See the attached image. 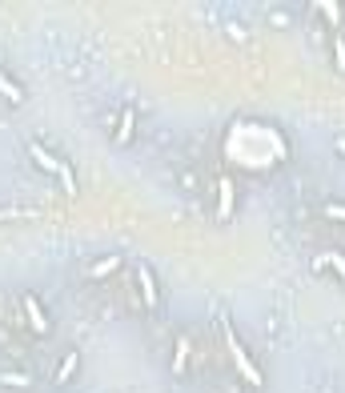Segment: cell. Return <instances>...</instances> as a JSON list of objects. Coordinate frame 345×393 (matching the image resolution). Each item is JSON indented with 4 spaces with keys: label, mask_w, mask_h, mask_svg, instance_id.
Listing matches in <instances>:
<instances>
[{
    "label": "cell",
    "mask_w": 345,
    "mask_h": 393,
    "mask_svg": "<svg viewBox=\"0 0 345 393\" xmlns=\"http://www.w3.org/2000/svg\"><path fill=\"white\" fill-rule=\"evenodd\" d=\"M25 217H40V209H0V221H25Z\"/></svg>",
    "instance_id": "9a60e30c"
},
{
    "label": "cell",
    "mask_w": 345,
    "mask_h": 393,
    "mask_svg": "<svg viewBox=\"0 0 345 393\" xmlns=\"http://www.w3.org/2000/svg\"><path fill=\"white\" fill-rule=\"evenodd\" d=\"M136 285H141V297H145V305L148 309H157L160 305V289H157V277H153V269H136Z\"/></svg>",
    "instance_id": "5b68a950"
},
{
    "label": "cell",
    "mask_w": 345,
    "mask_h": 393,
    "mask_svg": "<svg viewBox=\"0 0 345 393\" xmlns=\"http://www.w3.org/2000/svg\"><path fill=\"white\" fill-rule=\"evenodd\" d=\"M317 265H333V273L345 281V253H337V249H333V253H321Z\"/></svg>",
    "instance_id": "4fadbf2b"
},
{
    "label": "cell",
    "mask_w": 345,
    "mask_h": 393,
    "mask_svg": "<svg viewBox=\"0 0 345 393\" xmlns=\"http://www.w3.org/2000/svg\"><path fill=\"white\" fill-rule=\"evenodd\" d=\"M28 157L37 160V165H40L45 172H52V177H61V172H64V160H61V157H52L49 148L40 145V141H28Z\"/></svg>",
    "instance_id": "277c9868"
},
{
    "label": "cell",
    "mask_w": 345,
    "mask_h": 393,
    "mask_svg": "<svg viewBox=\"0 0 345 393\" xmlns=\"http://www.w3.org/2000/svg\"><path fill=\"white\" fill-rule=\"evenodd\" d=\"M133 129H136V109H121V121H117V145H129L133 141Z\"/></svg>",
    "instance_id": "52a82bcc"
},
{
    "label": "cell",
    "mask_w": 345,
    "mask_h": 393,
    "mask_svg": "<svg viewBox=\"0 0 345 393\" xmlns=\"http://www.w3.org/2000/svg\"><path fill=\"white\" fill-rule=\"evenodd\" d=\"M333 64H337V73L345 76V37L333 33Z\"/></svg>",
    "instance_id": "5bb4252c"
},
{
    "label": "cell",
    "mask_w": 345,
    "mask_h": 393,
    "mask_svg": "<svg viewBox=\"0 0 345 393\" xmlns=\"http://www.w3.org/2000/svg\"><path fill=\"white\" fill-rule=\"evenodd\" d=\"M117 269H121V257H100V261H93L88 277H93V281H105V277H112Z\"/></svg>",
    "instance_id": "ba28073f"
},
{
    "label": "cell",
    "mask_w": 345,
    "mask_h": 393,
    "mask_svg": "<svg viewBox=\"0 0 345 393\" xmlns=\"http://www.w3.org/2000/svg\"><path fill=\"white\" fill-rule=\"evenodd\" d=\"M0 385H4V389H28L33 377H28V373H16V369H4V373H0Z\"/></svg>",
    "instance_id": "30bf717a"
},
{
    "label": "cell",
    "mask_w": 345,
    "mask_h": 393,
    "mask_svg": "<svg viewBox=\"0 0 345 393\" xmlns=\"http://www.w3.org/2000/svg\"><path fill=\"white\" fill-rule=\"evenodd\" d=\"M321 213H325L329 221H341L345 225V205H321Z\"/></svg>",
    "instance_id": "2e32d148"
},
{
    "label": "cell",
    "mask_w": 345,
    "mask_h": 393,
    "mask_svg": "<svg viewBox=\"0 0 345 393\" xmlns=\"http://www.w3.org/2000/svg\"><path fill=\"white\" fill-rule=\"evenodd\" d=\"M337 153H341V157H345V136H337Z\"/></svg>",
    "instance_id": "e0dca14e"
},
{
    "label": "cell",
    "mask_w": 345,
    "mask_h": 393,
    "mask_svg": "<svg viewBox=\"0 0 345 393\" xmlns=\"http://www.w3.org/2000/svg\"><path fill=\"white\" fill-rule=\"evenodd\" d=\"M21 309H25V321L33 333H49V317H45V309H40V301L33 293L21 297Z\"/></svg>",
    "instance_id": "3957f363"
},
{
    "label": "cell",
    "mask_w": 345,
    "mask_h": 393,
    "mask_svg": "<svg viewBox=\"0 0 345 393\" xmlns=\"http://www.w3.org/2000/svg\"><path fill=\"white\" fill-rule=\"evenodd\" d=\"M309 8H317V13L325 16V20H329L333 28L341 25V4H337V0H313V4H309Z\"/></svg>",
    "instance_id": "9c48e42d"
},
{
    "label": "cell",
    "mask_w": 345,
    "mask_h": 393,
    "mask_svg": "<svg viewBox=\"0 0 345 393\" xmlns=\"http://www.w3.org/2000/svg\"><path fill=\"white\" fill-rule=\"evenodd\" d=\"M76 365H81V357H76V353H69V357L61 361V369H57V377H52V381H57V385H69V377L76 373Z\"/></svg>",
    "instance_id": "7c38bea8"
},
{
    "label": "cell",
    "mask_w": 345,
    "mask_h": 393,
    "mask_svg": "<svg viewBox=\"0 0 345 393\" xmlns=\"http://www.w3.org/2000/svg\"><path fill=\"white\" fill-rule=\"evenodd\" d=\"M189 353H193V341H189L185 333L177 337V349H172V377H185V369H189Z\"/></svg>",
    "instance_id": "8992f818"
},
{
    "label": "cell",
    "mask_w": 345,
    "mask_h": 393,
    "mask_svg": "<svg viewBox=\"0 0 345 393\" xmlns=\"http://www.w3.org/2000/svg\"><path fill=\"white\" fill-rule=\"evenodd\" d=\"M225 345H229V357H233V365H237V373H241V381H245V385H253V389H261V385H265V377H261L257 361L249 357V349L241 345V337H237L229 325H225Z\"/></svg>",
    "instance_id": "6da1fadb"
},
{
    "label": "cell",
    "mask_w": 345,
    "mask_h": 393,
    "mask_svg": "<svg viewBox=\"0 0 345 393\" xmlns=\"http://www.w3.org/2000/svg\"><path fill=\"white\" fill-rule=\"evenodd\" d=\"M217 221H233V177H217Z\"/></svg>",
    "instance_id": "7a4b0ae2"
},
{
    "label": "cell",
    "mask_w": 345,
    "mask_h": 393,
    "mask_svg": "<svg viewBox=\"0 0 345 393\" xmlns=\"http://www.w3.org/2000/svg\"><path fill=\"white\" fill-rule=\"evenodd\" d=\"M0 97L13 100V105H25V88L16 85V81H8V76L0 73Z\"/></svg>",
    "instance_id": "8fae6325"
}]
</instances>
